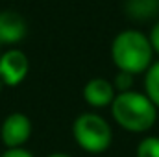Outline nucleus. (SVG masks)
Here are the masks:
<instances>
[{
    "mask_svg": "<svg viewBox=\"0 0 159 157\" xmlns=\"http://www.w3.org/2000/svg\"><path fill=\"white\" fill-rule=\"evenodd\" d=\"M157 107L146 94L128 91L119 92L111 102V115L122 129L131 133L148 131L157 118Z\"/></svg>",
    "mask_w": 159,
    "mask_h": 157,
    "instance_id": "obj_1",
    "label": "nucleus"
},
{
    "mask_svg": "<svg viewBox=\"0 0 159 157\" xmlns=\"http://www.w3.org/2000/svg\"><path fill=\"white\" fill-rule=\"evenodd\" d=\"M154 50L148 37L139 30H124L111 43V59L119 70L139 74L152 65Z\"/></svg>",
    "mask_w": 159,
    "mask_h": 157,
    "instance_id": "obj_2",
    "label": "nucleus"
},
{
    "mask_svg": "<svg viewBox=\"0 0 159 157\" xmlns=\"http://www.w3.org/2000/svg\"><path fill=\"white\" fill-rule=\"evenodd\" d=\"M72 135L78 142V146L85 152L100 154L106 152L111 144L113 131L106 118L96 113H83L74 120Z\"/></svg>",
    "mask_w": 159,
    "mask_h": 157,
    "instance_id": "obj_3",
    "label": "nucleus"
},
{
    "mask_svg": "<svg viewBox=\"0 0 159 157\" xmlns=\"http://www.w3.org/2000/svg\"><path fill=\"white\" fill-rule=\"evenodd\" d=\"M30 69V61L24 52L20 50H9L0 56V81L6 85H19L26 78Z\"/></svg>",
    "mask_w": 159,
    "mask_h": 157,
    "instance_id": "obj_4",
    "label": "nucleus"
},
{
    "mask_svg": "<svg viewBox=\"0 0 159 157\" xmlns=\"http://www.w3.org/2000/svg\"><path fill=\"white\" fill-rule=\"evenodd\" d=\"M32 135V122L22 113H11L4 120L0 137L7 148H20Z\"/></svg>",
    "mask_w": 159,
    "mask_h": 157,
    "instance_id": "obj_5",
    "label": "nucleus"
},
{
    "mask_svg": "<svg viewBox=\"0 0 159 157\" xmlns=\"http://www.w3.org/2000/svg\"><path fill=\"white\" fill-rule=\"evenodd\" d=\"M83 100L93 107H106L115 100V87L106 78H93L83 87Z\"/></svg>",
    "mask_w": 159,
    "mask_h": 157,
    "instance_id": "obj_6",
    "label": "nucleus"
},
{
    "mask_svg": "<svg viewBox=\"0 0 159 157\" xmlns=\"http://www.w3.org/2000/svg\"><path fill=\"white\" fill-rule=\"evenodd\" d=\"M26 20L17 11H0V43L13 44L24 39Z\"/></svg>",
    "mask_w": 159,
    "mask_h": 157,
    "instance_id": "obj_7",
    "label": "nucleus"
},
{
    "mask_svg": "<svg viewBox=\"0 0 159 157\" xmlns=\"http://www.w3.org/2000/svg\"><path fill=\"white\" fill-rule=\"evenodd\" d=\"M159 9L157 0H128L126 2V11L129 17L133 19H150L154 17V13Z\"/></svg>",
    "mask_w": 159,
    "mask_h": 157,
    "instance_id": "obj_8",
    "label": "nucleus"
},
{
    "mask_svg": "<svg viewBox=\"0 0 159 157\" xmlns=\"http://www.w3.org/2000/svg\"><path fill=\"white\" fill-rule=\"evenodd\" d=\"M144 89H146V96L152 100V104L159 107V61L148 67L146 78H144Z\"/></svg>",
    "mask_w": 159,
    "mask_h": 157,
    "instance_id": "obj_9",
    "label": "nucleus"
},
{
    "mask_svg": "<svg viewBox=\"0 0 159 157\" xmlns=\"http://www.w3.org/2000/svg\"><path fill=\"white\" fill-rule=\"evenodd\" d=\"M137 157H159V137H146L137 146Z\"/></svg>",
    "mask_w": 159,
    "mask_h": 157,
    "instance_id": "obj_10",
    "label": "nucleus"
},
{
    "mask_svg": "<svg viewBox=\"0 0 159 157\" xmlns=\"http://www.w3.org/2000/svg\"><path fill=\"white\" fill-rule=\"evenodd\" d=\"M113 87H115L119 92H128V91H131V87H133V74L124 72V70H119V72L115 74V79H113Z\"/></svg>",
    "mask_w": 159,
    "mask_h": 157,
    "instance_id": "obj_11",
    "label": "nucleus"
},
{
    "mask_svg": "<svg viewBox=\"0 0 159 157\" xmlns=\"http://www.w3.org/2000/svg\"><path fill=\"white\" fill-rule=\"evenodd\" d=\"M148 41H150L152 50L159 54V22H156V24L152 26V32H150V35H148Z\"/></svg>",
    "mask_w": 159,
    "mask_h": 157,
    "instance_id": "obj_12",
    "label": "nucleus"
},
{
    "mask_svg": "<svg viewBox=\"0 0 159 157\" xmlns=\"http://www.w3.org/2000/svg\"><path fill=\"white\" fill-rule=\"evenodd\" d=\"M2 157H34V155H32L30 152L22 150V148H9Z\"/></svg>",
    "mask_w": 159,
    "mask_h": 157,
    "instance_id": "obj_13",
    "label": "nucleus"
},
{
    "mask_svg": "<svg viewBox=\"0 0 159 157\" xmlns=\"http://www.w3.org/2000/svg\"><path fill=\"white\" fill-rule=\"evenodd\" d=\"M48 157H70L69 154H52V155H48Z\"/></svg>",
    "mask_w": 159,
    "mask_h": 157,
    "instance_id": "obj_14",
    "label": "nucleus"
},
{
    "mask_svg": "<svg viewBox=\"0 0 159 157\" xmlns=\"http://www.w3.org/2000/svg\"><path fill=\"white\" fill-rule=\"evenodd\" d=\"M2 85H4V83H2V81H0V89H2Z\"/></svg>",
    "mask_w": 159,
    "mask_h": 157,
    "instance_id": "obj_15",
    "label": "nucleus"
},
{
    "mask_svg": "<svg viewBox=\"0 0 159 157\" xmlns=\"http://www.w3.org/2000/svg\"><path fill=\"white\" fill-rule=\"evenodd\" d=\"M0 56H2V54H0Z\"/></svg>",
    "mask_w": 159,
    "mask_h": 157,
    "instance_id": "obj_16",
    "label": "nucleus"
},
{
    "mask_svg": "<svg viewBox=\"0 0 159 157\" xmlns=\"http://www.w3.org/2000/svg\"><path fill=\"white\" fill-rule=\"evenodd\" d=\"M157 2H159V0H157Z\"/></svg>",
    "mask_w": 159,
    "mask_h": 157,
    "instance_id": "obj_17",
    "label": "nucleus"
}]
</instances>
